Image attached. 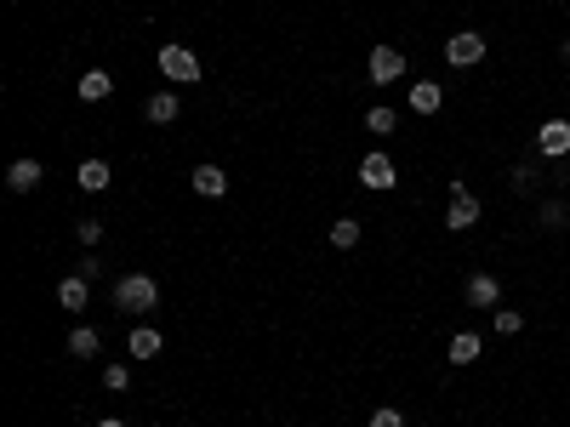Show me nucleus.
Instances as JSON below:
<instances>
[{
  "instance_id": "nucleus-4",
  "label": "nucleus",
  "mask_w": 570,
  "mask_h": 427,
  "mask_svg": "<svg viewBox=\"0 0 570 427\" xmlns=\"http://www.w3.org/2000/svg\"><path fill=\"white\" fill-rule=\"evenodd\" d=\"M365 75H371V86H393V80L405 75V51H400V46H371Z\"/></svg>"
},
{
  "instance_id": "nucleus-20",
  "label": "nucleus",
  "mask_w": 570,
  "mask_h": 427,
  "mask_svg": "<svg viewBox=\"0 0 570 427\" xmlns=\"http://www.w3.org/2000/svg\"><path fill=\"white\" fill-rule=\"evenodd\" d=\"M331 245H336V251H354V245H360V217H336V223H331Z\"/></svg>"
},
{
  "instance_id": "nucleus-26",
  "label": "nucleus",
  "mask_w": 570,
  "mask_h": 427,
  "mask_svg": "<svg viewBox=\"0 0 570 427\" xmlns=\"http://www.w3.org/2000/svg\"><path fill=\"white\" fill-rule=\"evenodd\" d=\"M371 427H405V410H393V405L371 410Z\"/></svg>"
},
{
  "instance_id": "nucleus-6",
  "label": "nucleus",
  "mask_w": 570,
  "mask_h": 427,
  "mask_svg": "<svg viewBox=\"0 0 570 427\" xmlns=\"http://www.w3.org/2000/svg\"><path fill=\"white\" fill-rule=\"evenodd\" d=\"M360 183L383 194V188H393V183H400V165H393V160L383 154V148H371V154L360 160Z\"/></svg>"
},
{
  "instance_id": "nucleus-29",
  "label": "nucleus",
  "mask_w": 570,
  "mask_h": 427,
  "mask_svg": "<svg viewBox=\"0 0 570 427\" xmlns=\"http://www.w3.org/2000/svg\"><path fill=\"white\" fill-rule=\"evenodd\" d=\"M565 188H570V183H565Z\"/></svg>"
},
{
  "instance_id": "nucleus-17",
  "label": "nucleus",
  "mask_w": 570,
  "mask_h": 427,
  "mask_svg": "<svg viewBox=\"0 0 570 427\" xmlns=\"http://www.w3.org/2000/svg\"><path fill=\"white\" fill-rule=\"evenodd\" d=\"M58 302H63V308H86V302H91V280H86V273H75V280H63L58 285Z\"/></svg>"
},
{
  "instance_id": "nucleus-10",
  "label": "nucleus",
  "mask_w": 570,
  "mask_h": 427,
  "mask_svg": "<svg viewBox=\"0 0 570 427\" xmlns=\"http://www.w3.org/2000/svg\"><path fill=\"white\" fill-rule=\"evenodd\" d=\"M188 183H194V194H206V200H223L228 194V171H223V165H194Z\"/></svg>"
},
{
  "instance_id": "nucleus-24",
  "label": "nucleus",
  "mask_w": 570,
  "mask_h": 427,
  "mask_svg": "<svg viewBox=\"0 0 570 427\" xmlns=\"http://www.w3.org/2000/svg\"><path fill=\"white\" fill-rule=\"evenodd\" d=\"M103 388H108V393H126V388H131V370H126V365H108V370H103Z\"/></svg>"
},
{
  "instance_id": "nucleus-19",
  "label": "nucleus",
  "mask_w": 570,
  "mask_h": 427,
  "mask_svg": "<svg viewBox=\"0 0 570 427\" xmlns=\"http://www.w3.org/2000/svg\"><path fill=\"white\" fill-rule=\"evenodd\" d=\"M536 223L548 228V233H559V228L570 223V205H565V200H542V205H536Z\"/></svg>"
},
{
  "instance_id": "nucleus-25",
  "label": "nucleus",
  "mask_w": 570,
  "mask_h": 427,
  "mask_svg": "<svg viewBox=\"0 0 570 427\" xmlns=\"http://www.w3.org/2000/svg\"><path fill=\"white\" fill-rule=\"evenodd\" d=\"M75 240H80V245H98V240H103V223H98V217H80V223H75Z\"/></svg>"
},
{
  "instance_id": "nucleus-28",
  "label": "nucleus",
  "mask_w": 570,
  "mask_h": 427,
  "mask_svg": "<svg viewBox=\"0 0 570 427\" xmlns=\"http://www.w3.org/2000/svg\"><path fill=\"white\" fill-rule=\"evenodd\" d=\"M98 427H126V422H120V416H108V422H98Z\"/></svg>"
},
{
  "instance_id": "nucleus-18",
  "label": "nucleus",
  "mask_w": 570,
  "mask_h": 427,
  "mask_svg": "<svg viewBox=\"0 0 570 427\" xmlns=\"http://www.w3.org/2000/svg\"><path fill=\"white\" fill-rule=\"evenodd\" d=\"M98 348H103V336L91 325H75L69 330V353H75V360H98Z\"/></svg>"
},
{
  "instance_id": "nucleus-2",
  "label": "nucleus",
  "mask_w": 570,
  "mask_h": 427,
  "mask_svg": "<svg viewBox=\"0 0 570 427\" xmlns=\"http://www.w3.org/2000/svg\"><path fill=\"white\" fill-rule=\"evenodd\" d=\"M485 51H491V40H485L479 29H456L451 40H445V63H451V68H473Z\"/></svg>"
},
{
  "instance_id": "nucleus-23",
  "label": "nucleus",
  "mask_w": 570,
  "mask_h": 427,
  "mask_svg": "<svg viewBox=\"0 0 570 427\" xmlns=\"http://www.w3.org/2000/svg\"><path fill=\"white\" fill-rule=\"evenodd\" d=\"M508 183H513V194H531V188L542 183V171H536V165H513V171H508Z\"/></svg>"
},
{
  "instance_id": "nucleus-3",
  "label": "nucleus",
  "mask_w": 570,
  "mask_h": 427,
  "mask_svg": "<svg viewBox=\"0 0 570 427\" xmlns=\"http://www.w3.org/2000/svg\"><path fill=\"white\" fill-rule=\"evenodd\" d=\"M160 75H166L171 86H194V80H200V58L188 46H160Z\"/></svg>"
},
{
  "instance_id": "nucleus-5",
  "label": "nucleus",
  "mask_w": 570,
  "mask_h": 427,
  "mask_svg": "<svg viewBox=\"0 0 570 427\" xmlns=\"http://www.w3.org/2000/svg\"><path fill=\"white\" fill-rule=\"evenodd\" d=\"M479 223V200L468 194V183H451V205H445V228L451 233H468Z\"/></svg>"
},
{
  "instance_id": "nucleus-21",
  "label": "nucleus",
  "mask_w": 570,
  "mask_h": 427,
  "mask_svg": "<svg viewBox=\"0 0 570 427\" xmlns=\"http://www.w3.org/2000/svg\"><path fill=\"white\" fill-rule=\"evenodd\" d=\"M365 131H371V137H393V131H400V115H393V108H383V103H376L371 115H365Z\"/></svg>"
},
{
  "instance_id": "nucleus-22",
  "label": "nucleus",
  "mask_w": 570,
  "mask_h": 427,
  "mask_svg": "<svg viewBox=\"0 0 570 427\" xmlns=\"http://www.w3.org/2000/svg\"><path fill=\"white\" fill-rule=\"evenodd\" d=\"M491 325H496V336H519V330H525V320L513 308H491Z\"/></svg>"
},
{
  "instance_id": "nucleus-27",
  "label": "nucleus",
  "mask_w": 570,
  "mask_h": 427,
  "mask_svg": "<svg viewBox=\"0 0 570 427\" xmlns=\"http://www.w3.org/2000/svg\"><path fill=\"white\" fill-rule=\"evenodd\" d=\"M559 58H565V63H570V35H565V46H559Z\"/></svg>"
},
{
  "instance_id": "nucleus-9",
  "label": "nucleus",
  "mask_w": 570,
  "mask_h": 427,
  "mask_svg": "<svg viewBox=\"0 0 570 427\" xmlns=\"http://www.w3.org/2000/svg\"><path fill=\"white\" fill-rule=\"evenodd\" d=\"M40 177H46V171H40V160H12L6 165V188H12V194H35Z\"/></svg>"
},
{
  "instance_id": "nucleus-15",
  "label": "nucleus",
  "mask_w": 570,
  "mask_h": 427,
  "mask_svg": "<svg viewBox=\"0 0 570 427\" xmlns=\"http://www.w3.org/2000/svg\"><path fill=\"white\" fill-rule=\"evenodd\" d=\"M439 103H445L439 80H416V86H411V108H416V115H439Z\"/></svg>"
},
{
  "instance_id": "nucleus-8",
  "label": "nucleus",
  "mask_w": 570,
  "mask_h": 427,
  "mask_svg": "<svg viewBox=\"0 0 570 427\" xmlns=\"http://www.w3.org/2000/svg\"><path fill=\"white\" fill-rule=\"evenodd\" d=\"M536 154L542 160L570 154V120H548V126H536Z\"/></svg>"
},
{
  "instance_id": "nucleus-13",
  "label": "nucleus",
  "mask_w": 570,
  "mask_h": 427,
  "mask_svg": "<svg viewBox=\"0 0 570 427\" xmlns=\"http://www.w3.org/2000/svg\"><path fill=\"white\" fill-rule=\"evenodd\" d=\"M108 91H115V75H108V68H86V75H80V103H103Z\"/></svg>"
},
{
  "instance_id": "nucleus-7",
  "label": "nucleus",
  "mask_w": 570,
  "mask_h": 427,
  "mask_svg": "<svg viewBox=\"0 0 570 427\" xmlns=\"http://www.w3.org/2000/svg\"><path fill=\"white\" fill-rule=\"evenodd\" d=\"M463 302H468V308H479V313H491L496 302H502V280H496V273H468Z\"/></svg>"
},
{
  "instance_id": "nucleus-12",
  "label": "nucleus",
  "mask_w": 570,
  "mask_h": 427,
  "mask_svg": "<svg viewBox=\"0 0 570 427\" xmlns=\"http://www.w3.org/2000/svg\"><path fill=\"white\" fill-rule=\"evenodd\" d=\"M143 115L154 120V126H178V115H183V103H178V91H154V98L143 103Z\"/></svg>"
},
{
  "instance_id": "nucleus-1",
  "label": "nucleus",
  "mask_w": 570,
  "mask_h": 427,
  "mask_svg": "<svg viewBox=\"0 0 570 427\" xmlns=\"http://www.w3.org/2000/svg\"><path fill=\"white\" fill-rule=\"evenodd\" d=\"M115 302H120V313H154L160 308V285L148 280V273H120Z\"/></svg>"
},
{
  "instance_id": "nucleus-11",
  "label": "nucleus",
  "mask_w": 570,
  "mask_h": 427,
  "mask_svg": "<svg viewBox=\"0 0 570 427\" xmlns=\"http://www.w3.org/2000/svg\"><path fill=\"white\" fill-rule=\"evenodd\" d=\"M108 177H115V171H108V160L86 154V160H80V171H75V183L86 188V194H103V188H108Z\"/></svg>"
},
{
  "instance_id": "nucleus-16",
  "label": "nucleus",
  "mask_w": 570,
  "mask_h": 427,
  "mask_svg": "<svg viewBox=\"0 0 570 427\" xmlns=\"http://www.w3.org/2000/svg\"><path fill=\"white\" fill-rule=\"evenodd\" d=\"M126 353H131V360H154V353H160V330L154 325H138L126 336Z\"/></svg>"
},
{
  "instance_id": "nucleus-14",
  "label": "nucleus",
  "mask_w": 570,
  "mask_h": 427,
  "mask_svg": "<svg viewBox=\"0 0 570 427\" xmlns=\"http://www.w3.org/2000/svg\"><path fill=\"white\" fill-rule=\"evenodd\" d=\"M479 353H485V342L473 336V330H456V336H451V348H445V360H451V365H473Z\"/></svg>"
}]
</instances>
